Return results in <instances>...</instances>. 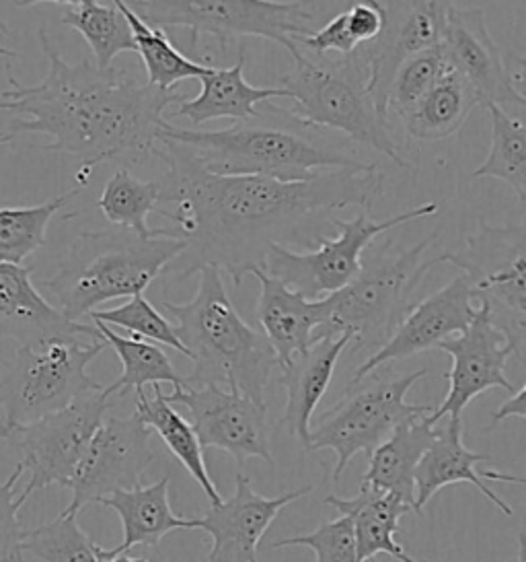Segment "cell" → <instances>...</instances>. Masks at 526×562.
Returning <instances> with one entry per match:
<instances>
[{"instance_id": "obj_7", "label": "cell", "mask_w": 526, "mask_h": 562, "mask_svg": "<svg viewBox=\"0 0 526 562\" xmlns=\"http://www.w3.org/2000/svg\"><path fill=\"white\" fill-rule=\"evenodd\" d=\"M293 63L290 72L279 79V89L295 103L296 116L317 128L345 134L350 140L382 153L401 169H410L399 155L387 120L378 114L368 89L370 70L358 52L328 60L300 50Z\"/></svg>"}, {"instance_id": "obj_42", "label": "cell", "mask_w": 526, "mask_h": 562, "mask_svg": "<svg viewBox=\"0 0 526 562\" xmlns=\"http://www.w3.org/2000/svg\"><path fill=\"white\" fill-rule=\"evenodd\" d=\"M296 46L302 50L311 52L319 58H325L329 52H335L340 54L342 58L345 56H352L354 52L358 50L361 46L354 42V37L350 34V27H347V15L345 11H342L340 15L329 19L328 23L312 32L307 37H300L296 42Z\"/></svg>"}, {"instance_id": "obj_24", "label": "cell", "mask_w": 526, "mask_h": 562, "mask_svg": "<svg viewBox=\"0 0 526 562\" xmlns=\"http://www.w3.org/2000/svg\"><path fill=\"white\" fill-rule=\"evenodd\" d=\"M492 458L485 453H476L462 443V418H448V423L436 429L432 446L427 447L422 462L415 472V513L422 515V509L432 501V496L444 486L469 482L481 495L493 503L504 515H512V507L504 498L493 493L483 482L476 470L477 463L490 462Z\"/></svg>"}, {"instance_id": "obj_46", "label": "cell", "mask_w": 526, "mask_h": 562, "mask_svg": "<svg viewBox=\"0 0 526 562\" xmlns=\"http://www.w3.org/2000/svg\"><path fill=\"white\" fill-rule=\"evenodd\" d=\"M483 480H493V482H506V484H526V476H516V474H504L498 470H483L479 472Z\"/></svg>"}, {"instance_id": "obj_9", "label": "cell", "mask_w": 526, "mask_h": 562, "mask_svg": "<svg viewBox=\"0 0 526 562\" xmlns=\"http://www.w3.org/2000/svg\"><path fill=\"white\" fill-rule=\"evenodd\" d=\"M82 338L62 334L19 347L15 363L0 380L2 404L15 432L105 387L87 371L105 350V340Z\"/></svg>"}, {"instance_id": "obj_23", "label": "cell", "mask_w": 526, "mask_h": 562, "mask_svg": "<svg viewBox=\"0 0 526 562\" xmlns=\"http://www.w3.org/2000/svg\"><path fill=\"white\" fill-rule=\"evenodd\" d=\"M352 342V331L325 336L279 369V383L286 387V408L279 423L305 449H309L311 441L312 414L328 394L338 361Z\"/></svg>"}, {"instance_id": "obj_31", "label": "cell", "mask_w": 526, "mask_h": 562, "mask_svg": "<svg viewBox=\"0 0 526 562\" xmlns=\"http://www.w3.org/2000/svg\"><path fill=\"white\" fill-rule=\"evenodd\" d=\"M62 4V25L72 27L84 37L101 70L112 68V63L119 54L138 52L130 21L119 9L117 0H70Z\"/></svg>"}, {"instance_id": "obj_10", "label": "cell", "mask_w": 526, "mask_h": 562, "mask_svg": "<svg viewBox=\"0 0 526 562\" xmlns=\"http://www.w3.org/2000/svg\"><path fill=\"white\" fill-rule=\"evenodd\" d=\"M430 373V369H420L401 378L368 375L352 381L344 397L312 423L307 451L331 449L338 458L333 482H340L354 456L366 453L370 458L399 425L434 413L426 404L405 402L411 387Z\"/></svg>"}, {"instance_id": "obj_27", "label": "cell", "mask_w": 526, "mask_h": 562, "mask_svg": "<svg viewBox=\"0 0 526 562\" xmlns=\"http://www.w3.org/2000/svg\"><path fill=\"white\" fill-rule=\"evenodd\" d=\"M325 503L352 519L362 562H378L380 554H389L399 562H418L395 542V533L401 531L399 519L413 512L401 498L377 486L361 484L354 498L329 495Z\"/></svg>"}, {"instance_id": "obj_11", "label": "cell", "mask_w": 526, "mask_h": 562, "mask_svg": "<svg viewBox=\"0 0 526 562\" xmlns=\"http://www.w3.org/2000/svg\"><path fill=\"white\" fill-rule=\"evenodd\" d=\"M465 274L481 303H488L493 324L504 331L516 352L526 350V223L493 227L479 218V232L462 249L438 258Z\"/></svg>"}, {"instance_id": "obj_38", "label": "cell", "mask_w": 526, "mask_h": 562, "mask_svg": "<svg viewBox=\"0 0 526 562\" xmlns=\"http://www.w3.org/2000/svg\"><path fill=\"white\" fill-rule=\"evenodd\" d=\"M450 68L453 65L444 52L443 44L438 48L415 54L395 75L387 95V114L408 116Z\"/></svg>"}, {"instance_id": "obj_25", "label": "cell", "mask_w": 526, "mask_h": 562, "mask_svg": "<svg viewBox=\"0 0 526 562\" xmlns=\"http://www.w3.org/2000/svg\"><path fill=\"white\" fill-rule=\"evenodd\" d=\"M245 50L239 52V60L230 68H210L199 79L202 89L194 100H183L173 116L185 117L194 126L213 120L243 122L258 114V108L272 100H288V93L279 87H255L247 83Z\"/></svg>"}, {"instance_id": "obj_30", "label": "cell", "mask_w": 526, "mask_h": 562, "mask_svg": "<svg viewBox=\"0 0 526 562\" xmlns=\"http://www.w3.org/2000/svg\"><path fill=\"white\" fill-rule=\"evenodd\" d=\"M477 105L476 89L453 67L401 122L411 138L443 140L459 133Z\"/></svg>"}, {"instance_id": "obj_29", "label": "cell", "mask_w": 526, "mask_h": 562, "mask_svg": "<svg viewBox=\"0 0 526 562\" xmlns=\"http://www.w3.org/2000/svg\"><path fill=\"white\" fill-rule=\"evenodd\" d=\"M148 429L155 430L163 439L167 449L180 460L181 465L190 472V476L196 480L199 488L206 493L210 505L216 507L225 498L218 493L216 484L210 479L204 447L197 439L196 430L192 423H187L164 397L161 385L155 387V396L148 397L145 392L136 394V411Z\"/></svg>"}, {"instance_id": "obj_2", "label": "cell", "mask_w": 526, "mask_h": 562, "mask_svg": "<svg viewBox=\"0 0 526 562\" xmlns=\"http://www.w3.org/2000/svg\"><path fill=\"white\" fill-rule=\"evenodd\" d=\"M48 56V75L39 85H23L9 75L0 91V112L19 114L11 133L46 134L39 147L58 150L79 161V188L105 161L145 164L155 155L164 128V110L185 100L173 91L138 83L124 68L101 70L89 58L68 65L54 48L46 27L37 32Z\"/></svg>"}, {"instance_id": "obj_44", "label": "cell", "mask_w": 526, "mask_h": 562, "mask_svg": "<svg viewBox=\"0 0 526 562\" xmlns=\"http://www.w3.org/2000/svg\"><path fill=\"white\" fill-rule=\"evenodd\" d=\"M514 416L526 420V383L492 414V423L498 425V423H502L506 418H514Z\"/></svg>"}, {"instance_id": "obj_8", "label": "cell", "mask_w": 526, "mask_h": 562, "mask_svg": "<svg viewBox=\"0 0 526 562\" xmlns=\"http://www.w3.org/2000/svg\"><path fill=\"white\" fill-rule=\"evenodd\" d=\"M132 11L157 30L183 27L190 32L192 54L202 35H213L227 50L239 37H263L295 56L296 42L311 35V2L270 0H132Z\"/></svg>"}, {"instance_id": "obj_6", "label": "cell", "mask_w": 526, "mask_h": 562, "mask_svg": "<svg viewBox=\"0 0 526 562\" xmlns=\"http://www.w3.org/2000/svg\"><path fill=\"white\" fill-rule=\"evenodd\" d=\"M438 229L413 248L393 251V241L366 249L361 274L345 289L325 297L328 322L317 331L315 342L344 331L354 334V350L385 347L399 324L410 314L413 293L438 258L424 262V254L436 241Z\"/></svg>"}, {"instance_id": "obj_45", "label": "cell", "mask_w": 526, "mask_h": 562, "mask_svg": "<svg viewBox=\"0 0 526 562\" xmlns=\"http://www.w3.org/2000/svg\"><path fill=\"white\" fill-rule=\"evenodd\" d=\"M514 72H512V85H514V89H516V93L521 95V100L525 103L526 110V44H525V54L523 56H518L516 60H514Z\"/></svg>"}, {"instance_id": "obj_13", "label": "cell", "mask_w": 526, "mask_h": 562, "mask_svg": "<svg viewBox=\"0 0 526 562\" xmlns=\"http://www.w3.org/2000/svg\"><path fill=\"white\" fill-rule=\"evenodd\" d=\"M115 400L117 397L110 396L103 387L16 430L21 465L30 472V482L23 491L25 495H33L52 484L70 486L82 456L99 427L105 423V414L114 406Z\"/></svg>"}, {"instance_id": "obj_47", "label": "cell", "mask_w": 526, "mask_h": 562, "mask_svg": "<svg viewBox=\"0 0 526 562\" xmlns=\"http://www.w3.org/2000/svg\"><path fill=\"white\" fill-rule=\"evenodd\" d=\"M11 435H15V430L11 427L9 418H7V411H4V404H2V396H0V443L4 439H9Z\"/></svg>"}, {"instance_id": "obj_17", "label": "cell", "mask_w": 526, "mask_h": 562, "mask_svg": "<svg viewBox=\"0 0 526 562\" xmlns=\"http://www.w3.org/2000/svg\"><path fill=\"white\" fill-rule=\"evenodd\" d=\"M453 2H382L385 27L375 42L361 46L358 54L370 70L368 89L378 114L389 120L387 95L395 75L415 54L443 44L446 18Z\"/></svg>"}, {"instance_id": "obj_49", "label": "cell", "mask_w": 526, "mask_h": 562, "mask_svg": "<svg viewBox=\"0 0 526 562\" xmlns=\"http://www.w3.org/2000/svg\"><path fill=\"white\" fill-rule=\"evenodd\" d=\"M0 32H2V34H9V27H7L2 21H0ZM0 56H2V58H16L19 54H16V52L9 50V48H4V46L0 44Z\"/></svg>"}, {"instance_id": "obj_20", "label": "cell", "mask_w": 526, "mask_h": 562, "mask_svg": "<svg viewBox=\"0 0 526 562\" xmlns=\"http://www.w3.org/2000/svg\"><path fill=\"white\" fill-rule=\"evenodd\" d=\"M443 48L450 65L476 89L483 108H525L481 7H457L453 2L444 27Z\"/></svg>"}, {"instance_id": "obj_5", "label": "cell", "mask_w": 526, "mask_h": 562, "mask_svg": "<svg viewBox=\"0 0 526 562\" xmlns=\"http://www.w3.org/2000/svg\"><path fill=\"white\" fill-rule=\"evenodd\" d=\"M187 249L175 237H142L128 229L81 232L58 272L42 282L72 322L115 299L145 295L150 282L164 274Z\"/></svg>"}, {"instance_id": "obj_37", "label": "cell", "mask_w": 526, "mask_h": 562, "mask_svg": "<svg viewBox=\"0 0 526 562\" xmlns=\"http://www.w3.org/2000/svg\"><path fill=\"white\" fill-rule=\"evenodd\" d=\"M23 552L42 562L101 561V546L79 526V515L66 513L27 531Z\"/></svg>"}, {"instance_id": "obj_33", "label": "cell", "mask_w": 526, "mask_h": 562, "mask_svg": "<svg viewBox=\"0 0 526 562\" xmlns=\"http://www.w3.org/2000/svg\"><path fill=\"white\" fill-rule=\"evenodd\" d=\"M117 4L130 21L136 50L140 54L145 68H147L148 85L163 89V91H173V87L181 81H185V79L199 81L202 77H206L210 72L213 67H208L204 63H196L194 58L178 50L163 30L150 27L132 11L128 2L117 0Z\"/></svg>"}, {"instance_id": "obj_14", "label": "cell", "mask_w": 526, "mask_h": 562, "mask_svg": "<svg viewBox=\"0 0 526 562\" xmlns=\"http://www.w3.org/2000/svg\"><path fill=\"white\" fill-rule=\"evenodd\" d=\"M171 406H183L192 416V427L204 449H220L232 456L239 465L249 458H260L274 465L270 447L267 404H260L237 387L208 383L192 387L185 381L164 394Z\"/></svg>"}, {"instance_id": "obj_22", "label": "cell", "mask_w": 526, "mask_h": 562, "mask_svg": "<svg viewBox=\"0 0 526 562\" xmlns=\"http://www.w3.org/2000/svg\"><path fill=\"white\" fill-rule=\"evenodd\" d=\"M32 274L33 266L0 265V338H11L19 347L62 334L101 338L95 326L68 319L42 297Z\"/></svg>"}, {"instance_id": "obj_26", "label": "cell", "mask_w": 526, "mask_h": 562, "mask_svg": "<svg viewBox=\"0 0 526 562\" xmlns=\"http://www.w3.org/2000/svg\"><path fill=\"white\" fill-rule=\"evenodd\" d=\"M171 479L163 476L150 486H136L132 491H119L101 505L119 515L124 540L114 550H105L107 559L130 552L136 546L157 548L164 536L180 529H199V519H183L171 509L169 501Z\"/></svg>"}, {"instance_id": "obj_1", "label": "cell", "mask_w": 526, "mask_h": 562, "mask_svg": "<svg viewBox=\"0 0 526 562\" xmlns=\"http://www.w3.org/2000/svg\"><path fill=\"white\" fill-rule=\"evenodd\" d=\"M155 155L167 167L157 215L171 223L163 227L167 237L187 244L164 270L175 281L216 266L239 289L245 277L263 270L272 246L317 241V221L347 206L368 211L385 192V173L377 164L282 182L265 176H216L164 136H159Z\"/></svg>"}, {"instance_id": "obj_43", "label": "cell", "mask_w": 526, "mask_h": 562, "mask_svg": "<svg viewBox=\"0 0 526 562\" xmlns=\"http://www.w3.org/2000/svg\"><path fill=\"white\" fill-rule=\"evenodd\" d=\"M347 15V27L350 34L354 37V42L358 46H366L370 42H375L382 27H385V9L382 2H352L345 9Z\"/></svg>"}, {"instance_id": "obj_41", "label": "cell", "mask_w": 526, "mask_h": 562, "mask_svg": "<svg viewBox=\"0 0 526 562\" xmlns=\"http://www.w3.org/2000/svg\"><path fill=\"white\" fill-rule=\"evenodd\" d=\"M23 472V465L16 463L13 474L0 484V562H23V542L27 538V529L21 526L19 512L30 496L15 493Z\"/></svg>"}, {"instance_id": "obj_12", "label": "cell", "mask_w": 526, "mask_h": 562, "mask_svg": "<svg viewBox=\"0 0 526 562\" xmlns=\"http://www.w3.org/2000/svg\"><path fill=\"white\" fill-rule=\"evenodd\" d=\"M438 211V202H424L411 211L389 216L385 221H373L366 215V211H362L361 215L354 216L352 221L329 218V223L340 232L335 239H328L321 235L317 239L319 248L302 254L286 246H272L267 251L263 270L270 277L290 286L293 291L302 293L305 297H329L345 289L361 274L362 258L378 235L389 233L410 221L436 215Z\"/></svg>"}, {"instance_id": "obj_35", "label": "cell", "mask_w": 526, "mask_h": 562, "mask_svg": "<svg viewBox=\"0 0 526 562\" xmlns=\"http://www.w3.org/2000/svg\"><path fill=\"white\" fill-rule=\"evenodd\" d=\"M81 188L35 206L0 209V265H21L27 256L46 246L49 221L65 209Z\"/></svg>"}, {"instance_id": "obj_36", "label": "cell", "mask_w": 526, "mask_h": 562, "mask_svg": "<svg viewBox=\"0 0 526 562\" xmlns=\"http://www.w3.org/2000/svg\"><path fill=\"white\" fill-rule=\"evenodd\" d=\"M492 117V147L471 178H495L508 183L526 204V122L510 117L498 105H485Z\"/></svg>"}, {"instance_id": "obj_52", "label": "cell", "mask_w": 526, "mask_h": 562, "mask_svg": "<svg viewBox=\"0 0 526 562\" xmlns=\"http://www.w3.org/2000/svg\"><path fill=\"white\" fill-rule=\"evenodd\" d=\"M101 550H103V548H101ZM99 562H107V561H105V559H103V557H101V561H99Z\"/></svg>"}, {"instance_id": "obj_48", "label": "cell", "mask_w": 526, "mask_h": 562, "mask_svg": "<svg viewBox=\"0 0 526 562\" xmlns=\"http://www.w3.org/2000/svg\"><path fill=\"white\" fill-rule=\"evenodd\" d=\"M101 557L107 562H148L147 559H136V557H128V554H119V557H114V559H107L105 557V548L101 550Z\"/></svg>"}, {"instance_id": "obj_32", "label": "cell", "mask_w": 526, "mask_h": 562, "mask_svg": "<svg viewBox=\"0 0 526 562\" xmlns=\"http://www.w3.org/2000/svg\"><path fill=\"white\" fill-rule=\"evenodd\" d=\"M93 326L98 328L105 345L114 348L119 363L124 367L122 375L112 385H105L110 396L124 397L132 390L136 394H140V392H145V385L148 383H152L155 387L161 383H171L173 387H178L183 383V378L178 375V371L173 369V363L167 357L163 348L147 342V340H140V338L119 336L103 322L93 319Z\"/></svg>"}, {"instance_id": "obj_15", "label": "cell", "mask_w": 526, "mask_h": 562, "mask_svg": "<svg viewBox=\"0 0 526 562\" xmlns=\"http://www.w3.org/2000/svg\"><path fill=\"white\" fill-rule=\"evenodd\" d=\"M150 437L152 430L136 413L105 418L68 486L72 501L62 513L79 515L87 505H101L103 498L140 486L155 462Z\"/></svg>"}, {"instance_id": "obj_19", "label": "cell", "mask_w": 526, "mask_h": 562, "mask_svg": "<svg viewBox=\"0 0 526 562\" xmlns=\"http://www.w3.org/2000/svg\"><path fill=\"white\" fill-rule=\"evenodd\" d=\"M312 486L284 495L262 496L253 491L245 474L237 472L235 495L213 507L199 519V529L210 533L208 562H258V546L278 513L309 495Z\"/></svg>"}, {"instance_id": "obj_39", "label": "cell", "mask_w": 526, "mask_h": 562, "mask_svg": "<svg viewBox=\"0 0 526 562\" xmlns=\"http://www.w3.org/2000/svg\"><path fill=\"white\" fill-rule=\"evenodd\" d=\"M89 317L95 322H103L105 326L124 328V330L130 331L132 338L150 340V342H159L164 347L175 348L183 357L190 359L187 348L183 347V342L180 340L178 326H173L164 315L159 314L145 295H134L128 303H124L119 307L93 312Z\"/></svg>"}, {"instance_id": "obj_28", "label": "cell", "mask_w": 526, "mask_h": 562, "mask_svg": "<svg viewBox=\"0 0 526 562\" xmlns=\"http://www.w3.org/2000/svg\"><path fill=\"white\" fill-rule=\"evenodd\" d=\"M432 414L405 420L373 451L368 458V470L362 484L377 486L401 498L415 513V472L427 447L436 437V425L430 420Z\"/></svg>"}, {"instance_id": "obj_3", "label": "cell", "mask_w": 526, "mask_h": 562, "mask_svg": "<svg viewBox=\"0 0 526 562\" xmlns=\"http://www.w3.org/2000/svg\"><path fill=\"white\" fill-rule=\"evenodd\" d=\"M159 136L180 143L197 166L216 176H265L282 182L309 180L321 171L364 166L350 147L265 101L258 114L225 131H187L164 124Z\"/></svg>"}, {"instance_id": "obj_4", "label": "cell", "mask_w": 526, "mask_h": 562, "mask_svg": "<svg viewBox=\"0 0 526 562\" xmlns=\"http://www.w3.org/2000/svg\"><path fill=\"white\" fill-rule=\"evenodd\" d=\"M197 274L199 282L192 301H161L175 317L180 340L196 364L194 373L183 381L192 387L227 383L265 404V387L274 367H278L274 348L262 331L239 315L216 266H204Z\"/></svg>"}, {"instance_id": "obj_16", "label": "cell", "mask_w": 526, "mask_h": 562, "mask_svg": "<svg viewBox=\"0 0 526 562\" xmlns=\"http://www.w3.org/2000/svg\"><path fill=\"white\" fill-rule=\"evenodd\" d=\"M438 350L453 359L446 373L448 394L443 404L432 413L430 420L438 425L444 416L462 418V411L483 392L500 387L514 394V385L506 378V363L516 352L504 331L493 324L488 303H479L476 319L469 330L457 338L444 340Z\"/></svg>"}, {"instance_id": "obj_34", "label": "cell", "mask_w": 526, "mask_h": 562, "mask_svg": "<svg viewBox=\"0 0 526 562\" xmlns=\"http://www.w3.org/2000/svg\"><path fill=\"white\" fill-rule=\"evenodd\" d=\"M159 199L161 183L145 182L132 176L128 169H117L105 183L98 206L117 229H128L142 237H159L164 235L163 229H150L147 223L148 215L157 213Z\"/></svg>"}, {"instance_id": "obj_40", "label": "cell", "mask_w": 526, "mask_h": 562, "mask_svg": "<svg viewBox=\"0 0 526 562\" xmlns=\"http://www.w3.org/2000/svg\"><path fill=\"white\" fill-rule=\"evenodd\" d=\"M290 546L311 548L317 562H362L354 524L345 515H340L338 519H331V521H323L311 533L276 540L270 544V548L278 550V548H290Z\"/></svg>"}, {"instance_id": "obj_50", "label": "cell", "mask_w": 526, "mask_h": 562, "mask_svg": "<svg viewBox=\"0 0 526 562\" xmlns=\"http://www.w3.org/2000/svg\"><path fill=\"white\" fill-rule=\"evenodd\" d=\"M516 562H526V533L518 536V554H516Z\"/></svg>"}, {"instance_id": "obj_18", "label": "cell", "mask_w": 526, "mask_h": 562, "mask_svg": "<svg viewBox=\"0 0 526 562\" xmlns=\"http://www.w3.org/2000/svg\"><path fill=\"white\" fill-rule=\"evenodd\" d=\"M473 299L476 293L471 281L459 272L438 293L411 307L410 314L399 324L391 340L385 347L378 348L377 352H373L354 371L352 381L364 380L391 361H401L426 352L430 348H438L444 340H450L453 334L469 330L477 315Z\"/></svg>"}, {"instance_id": "obj_51", "label": "cell", "mask_w": 526, "mask_h": 562, "mask_svg": "<svg viewBox=\"0 0 526 562\" xmlns=\"http://www.w3.org/2000/svg\"><path fill=\"white\" fill-rule=\"evenodd\" d=\"M15 133H0V147H4V145H9V143H13L15 140Z\"/></svg>"}, {"instance_id": "obj_21", "label": "cell", "mask_w": 526, "mask_h": 562, "mask_svg": "<svg viewBox=\"0 0 526 562\" xmlns=\"http://www.w3.org/2000/svg\"><path fill=\"white\" fill-rule=\"evenodd\" d=\"M253 277L260 281L258 322L263 336L274 348L278 369L315 345V336L328 322V301L305 297L284 282L270 277L265 270H255Z\"/></svg>"}]
</instances>
